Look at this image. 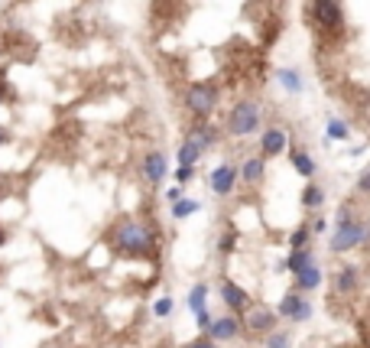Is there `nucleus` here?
<instances>
[{
	"mask_svg": "<svg viewBox=\"0 0 370 348\" xmlns=\"http://www.w3.org/2000/svg\"><path fill=\"white\" fill-rule=\"evenodd\" d=\"M325 137L335 140V144H345V140H351V124L341 120V118H328V130H325Z\"/></svg>",
	"mask_w": 370,
	"mask_h": 348,
	"instance_id": "obj_24",
	"label": "nucleus"
},
{
	"mask_svg": "<svg viewBox=\"0 0 370 348\" xmlns=\"http://www.w3.org/2000/svg\"><path fill=\"white\" fill-rule=\"evenodd\" d=\"M276 85L283 88L286 94H302L305 92V78H302L299 68L283 66V68H276Z\"/></svg>",
	"mask_w": 370,
	"mask_h": 348,
	"instance_id": "obj_17",
	"label": "nucleus"
},
{
	"mask_svg": "<svg viewBox=\"0 0 370 348\" xmlns=\"http://www.w3.org/2000/svg\"><path fill=\"white\" fill-rule=\"evenodd\" d=\"M309 263H315V251H312V247H293V254L279 263V271L299 273L302 267H309Z\"/></svg>",
	"mask_w": 370,
	"mask_h": 348,
	"instance_id": "obj_20",
	"label": "nucleus"
},
{
	"mask_svg": "<svg viewBox=\"0 0 370 348\" xmlns=\"http://www.w3.org/2000/svg\"><path fill=\"white\" fill-rule=\"evenodd\" d=\"M202 156H205V153L198 150L189 137H182V144H179V150H176V163H179V166H198Z\"/></svg>",
	"mask_w": 370,
	"mask_h": 348,
	"instance_id": "obj_21",
	"label": "nucleus"
},
{
	"mask_svg": "<svg viewBox=\"0 0 370 348\" xmlns=\"http://www.w3.org/2000/svg\"><path fill=\"white\" fill-rule=\"evenodd\" d=\"M13 94H17V92H13V85L7 82V75H0V104H4V101H13Z\"/></svg>",
	"mask_w": 370,
	"mask_h": 348,
	"instance_id": "obj_30",
	"label": "nucleus"
},
{
	"mask_svg": "<svg viewBox=\"0 0 370 348\" xmlns=\"http://www.w3.org/2000/svg\"><path fill=\"white\" fill-rule=\"evenodd\" d=\"M354 189H357V196H370V166L357 176V182H354Z\"/></svg>",
	"mask_w": 370,
	"mask_h": 348,
	"instance_id": "obj_29",
	"label": "nucleus"
},
{
	"mask_svg": "<svg viewBox=\"0 0 370 348\" xmlns=\"http://www.w3.org/2000/svg\"><path fill=\"white\" fill-rule=\"evenodd\" d=\"M244 332V319L237 313H224V316H215L208 325V339L215 342H234L237 335Z\"/></svg>",
	"mask_w": 370,
	"mask_h": 348,
	"instance_id": "obj_11",
	"label": "nucleus"
},
{
	"mask_svg": "<svg viewBox=\"0 0 370 348\" xmlns=\"http://www.w3.org/2000/svg\"><path fill=\"white\" fill-rule=\"evenodd\" d=\"M309 228H312V235H325V231H328V218H321V215H315V221H312Z\"/></svg>",
	"mask_w": 370,
	"mask_h": 348,
	"instance_id": "obj_32",
	"label": "nucleus"
},
{
	"mask_svg": "<svg viewBox=\"0 0 370 348\" xmlns=\"http://www.w3.org/2000/svg\"><path fill=\"white\" fill-rule=\"evenodd\" d=\"M289 150V134L283 128H263L260 130V156L263 160H276Z\"/></svg>",
	"mask_w": 370,
	"mask_h": 348,
	"instance_id": "obj_12",
	"label": "nucleus"
},
{
	"mask_svg": "<svg viewBox=\"0 0 370 348\" xmlns=\"http://www.w3.org/2000/svg\"><path fill=\"white\" fill-rule=\"evenodd\" d=\"M7 144H13V137H10V130L0 124V147H7Z\"/></svg>",
	"mask_w": 370,
	"mask_h": 348,
	"instance_id": "obj_35",
	"label": "nucleus"
},
{
	"mask_svg": "<svg viewBox=\"0 0 370 348\" xmlns=\"http://www.w3.org/2000/svg\"><path fill=\"white\" fill-rule=\"evenodd\" d=\"M0 186H4V173H0Z\"/></svg>",
	"mask_w": 370,
	"mask_h": 348,
	"instance_id": "obj_37",
	"label": "nucleus"
},
{
	"mask_svg": "<svg viewBox=\"0 0 370 348\" xmlns=\"http://www.w3.org/2000/svg\"><path fill=\"white\" fill-rule=\"evenodd\" d=\"M169 156L162 150H146L140 156V176H143L146 186H162L169 179Z\"/></svg>",
	"mask_w": 370,
	"mask_h": 348,
	"instance_id": "obj_8",
	"label": "nucleus"
},
{
	"mask_svg": "<svg viewBox=\"0 0 370 348\" xmlns=\"http://www.w3.org/2000/svg\"><path fill=\"white\" fill-rule=\"evenodd\" d=\"M110 247L124 257H150L156 251V231L140 218H120L108 235Z\"/></svg>",
	"mask_w": 370,
	"mask_h": 348,
	"instance_id": "obj_1",
	"label": "nucleus"
},
{
	"mask_svg": "<svg viewBox=\"0 0 370 348\" xmlns=\"http://www.w3.org/2000/svg\"><path fill=\"white\" fill-rule=\"evenodd\" d=\"M7 244V228H4V225H0V247Z\"/></svg>",
	"mask_w": 370,
	"mask_h": 348,
	"instance_id": "obj_36",
	"label": "nucleus"
},
{
	"mask_svg": "<svg viewBox=\"0 0 370 348\" xmlns=\"http://www.w3.org/2000/svg\"><path fill=\"white\" fill-rule=\"evenodd\" d=\"M276 316L286 319V323H309L315 316V306H312L309 293H299V290H289L283 293V299L276 303Z\"/></svg>",
	"mask_w": 370,
	"mask_h": 348,
	"instance_id": "obj_6",
	"label": "nucleus"
},
{
	"mask_svg": "<svg viewBox=\"0 0 370 348\" xmlns=\"http://www.w3.org/2000/svg\"><path fill=\"white\" fill-rule=\"evenodd\" d=\"M309 17L315 30L325 36L345 33V4L341 0H309Z\"/></svg>",
	"mask_w": 370,
	"mask_h": 348,
	"instance_id": "obj_5",
	"label": "nucleus"
},
{
	"mask_svg": "<svg viewBox=\"0 0 370 348\" xmlns=\"http://www.w3.org/2000/svg\"><path fill=\"white\" fill-rule=\"evenodd\" d=\"M367 241H370V221H364V218L335 221L328 251H331V254H347V251H354V247L367 244Z\"/></svg>",
	"mask_w": 370,
	"mask_h": 348,
	"instance_id": "obj_4",
	"label": "nucleus"
},
{
	"mask_svg": "<svg viewBox=\"0 0 370 348\" xmlns=\"http://www.w3.org/2000/svg\"><path fill=\"white\" fill-rule=\"evenodd\" d=\"M293 277H295V287L293 290H299V293H312V290L321 287V277H325V273H321L319 263H309V267H302V271L293 273Z\"/></svg>",
	"mask_w": 370,
	"mask_h": 348,
	"instance_id": "obj_18",
	"label": "nucleus"
},
{
	"mask_svg": "<svg viewBox=\"0 0 370 348\" xmlns=\"http://www.w3.org/2000/svg\"><path fill=\"white\" fill-rule=\"evenodd\" d=\"M237 176H241L244 186H260L263 179H267V160H263L260 153H257V156H247V160L237 166Z\"/></svg>",
	"mask_w": 370,
	"mask_h": 348,
	"instance_id": "obj_15",
	"label": "nucleus"
},
{
	"mask_svg": "<svg viewBox=\"0 0 370 348\" xmlns=\"http://www.w3.org/2000/svg\"><path fill=\"white\" fill-rule=\"evenodd\" d=\"M172 179H176L179 186H189L195 179V166H176V170H172Z\"/></svg>",
	"mask_w": 370,
	"mask_h": 348,
	"instance_id": "obj_28",
	"label": "nucleus"
},
{
	"mask_svg": "<svg viewBox=\"0 0 370 348\" xmlns=\"http://www.w3.org/2000/svg\"><path fill=\"white\" fill-rule=\"evenodd\" d=\"M195 212H202V202H198V199H189V196H182L179 202H172V205H169V215H172L176 221L192 218Z\"/></svg>",
	"mask_w": 370,
	"mask_h": 348,
	"instance_id": "obj_22",
	"label": "nucleus"
},
{
	"mask_svg": "<svg viewBox=\"0 0 370 348\" xmlns=\"http://www.w3.org/2000/svg\"><path fill=\"white\" fill-rule=\"evenodd\" d=\"M185 303H189V309H192V313H202V309H208V283H195V287L189 290Z\"/></svg>",
	"mask_w": 370,
	"mask_h": 348,
	"instance_id": "obj_23",
	"label": "nucleus"
},
{
	"mask_svg": "<svg viewBox=\"0 0 370 348\" xmlns=\"http://www.w3.org/2000/svg\"><path fill=\"white\" fill-rule=\"evenodd\" d=\"M263 348H293V335H289V332H283V329H273V332H267Z\"/></svg>",
	"mask_w": 370,
	"mask_h": 348,
	"instance_id": "obj_25",
	"label": "nucleus"
},
{
	"mask_svg": "<svg viewBox=\"0 0 370 348\" xmlns=\"http://www.w3.org/2000/svg\"><path fill=\"white\" fill-rule=\"evenodd\" d=\"M309 241H312V228H309V225H299V228L289 235V247H309Z\"/></svg>",
	"mask_w": 370,
	"mask_h": 348,
	"instance_id": "obj_26",
	"label": "nucleus"
},
{
	"mask_svg": "<svg viewBox=\"0 0 370 348\" xmlns=\"http://www.w3.org/2000/svg\"><path fill=\"white\" fill-rule=\"evenodd\" d=\"M357 287H361V267L357 263H341L335 277H331V290L338 297H351V293H357Z\"/></svg>",
	"mask_w": 370,
	"mask_h": 348,
	"instance_id": "obj_14",
	"label": "nucleus"
},
{
	"mask_svg": "<svg viewBox=\"0 0 370 348\" xmlns=\"http://www.w3.org/2000/svg\"><path fill=\"white\" fill-rule=\"evenodd\" d=\"M224 130L227 137H234V140H244V137H253L263 130V108L260 101H253V98H237L227 111V120H224Z\"/></svg>",
	"mask_w": 370,
	"mask_h": 348,
	"instance_id": "obj_2",
	"label": "nucleus"
},
{
	"mask_svg": "<svg viewBox=\"0 0 370 348\" xmlns=\"http://www.w3.org/2000/svg\"><path fill=\"white\" fill-rule=\"evenodd\" d=\"M211 319H215V316H211L208 309H202V313H195V325H198V329H202V332H208Z\"/></svg>",
	"mask_w": 370,
	"mask_h": 348,
	"instance_id": "obj_31",
	"label": "nucleus"
},
{
	"mask_svg": "<svg viewBox=\"0 0 370 348\" xmlns=\"http://www.w3.org/2000/svg\"><path fill=\"white\" fill-rule=\"evenodd\" d=\"M182 196H185V186H179V182H176L172 189H166V202H169V205H172V202H179Z\"/></svg>",
	"mask_w": 370,
	"mask_h": 348,
	"instance_id": "obj_33",
	"label": "nucleus"
},
{
	"mask_svg": "<svg viewBox=\"0 0 370 348\" xmlns=\"http://www.w3.org/2000/svg\"><path fill=\"white\" fill-rule=\"evenodd\" d=\"M172 309H176L172 297H160L156 303H153V316H156V319H169V316H172Z\"/></svg>",
	"mask_w": 370,
	"mask_h": 348,
	"instance_id": "obj_27",
	"label": "nucleus"
},
{
	"mask_svg": "<svg viewBox=\"0 0 370 348\" xmlns=\"http://www.w3.org/2000/svg\"><path fill=\"white\" fill-rule=\"evenodd\" d=\"M218 297H221V303L227 306V313H237V316H244L247 306H250V293H247L241 283L227 280V277L218 280Z\"/></svg>",
	"mask_w": 370,
	"mask_h": 348,
	"instance_id": "obj_10",
	"label": "nucleus"
},
{
	"mask_svg": "<svg viewBox=\"0 0 370 348\" xmlns=\"http://www.w3.org/2000/svg\"><path fill=\"white\" fill-rule=\"evenodd\" d=\"M237 182H241V176H237V163H231V160L218 163V166L208 173V189H211V196H218V199L234 196Z\"/></svg>",
	"mask_w": 370,
	"mask_h": 348,
	"instance_id": "obj_7",
	"label": "nucleus"
},
{
	"mask_svg": "<svg viewBox=\"0 0 370 348\" xmlns=\"http://www.w3.org/2000/svg\"><path fill=\"white\" fill-rule=\"evenodd\" d=\"M182 104L192 114V120H211L221 104V85H215V82H192L182 92Z\"/></svg>",
	"mask_w": 370,
	"mask_h": 348,
	"instance_id": "obj_3",
	"label": "nucleus"
},
{
	"mask_svg": "<svg viewBox=\"0 0 370 348\" xmlns=\"http://www.w3.org/2000/svg\"><path fill=\"white\" fill-rule=\"evenodd\" d=\"M289 163H293L295 176H302V179H315V173H319L315 160H312V153L302 150V147H295V150L289 153Z\"/></svg>",
	"mask_w": 370,
	"mask_h": 348,
	"instance_id": "obj_19",
	"label": "nucleus"
},
{
	"mask_svg": "<svg viewBox=\"0 0 370 348\" xmlns=\"http://www.w3.org/2000/svg\"><path fill=\"white\" fill-rule=\"evenodd\" d=\"M185 137L192 140L195 147L202 153H208V150H215L218 147V140H221V130L211 124V120H192V128L185 130Z\"/></svg>",
	"mask_w": 370,
	"mask_h": 348,
	"instance_id": "obj_13",
	"label": "nucleus"
},
{
	"mask_svg": "<svg viewBox=\"0 0 370 348\" xmlns=\"http://www.w3.org/2000/svg\"><path fill=\"white\" fill-rule=\"evenodd\" d=\"M325 202H328V192H325V186H319L315 179H309L302 189V196H299V205H302L305 212H321L325 209Z\"/></svg>",
	"mask_w": 370,
	"mask_h": 348,
	"instance_id": "obj_16",
	"label": "nucleus"
},
{
	"mask_svg": "<svg viewBox=\"0 0 370 348\" xmlns=\"http://www.w3.org/2000/svg\"><path fill=\"white\" fill-rule=\"evenodd\" d=\"M185 348H218L215 345V339H208V335H202V339H195V342H189Z\"/></svg>",
	"mask_w": 370,
	"mask_h": 348,
	"instance_id": "obj_34",
	"label": "nucleus"
},
{
	"mask_svg": "<svg viewBox=\"0 0 370 348\" xmlns=\"http://www.w3.org/2000/svg\"><path fill=\"white\" fill-rule=\"evenodd\" d=\"M279 323V316L276 309H269V306L257 303V306H247V313H244V329L253 332V335H267V332H273Z\"/></svg>",
	"mask_w": 370,
	"mask_h": 348,
	"instance_id": "obj_9",
	"label": "nucleus"
}]
</instances>
